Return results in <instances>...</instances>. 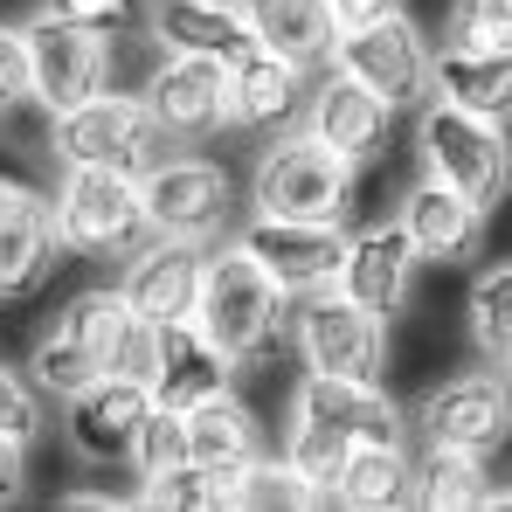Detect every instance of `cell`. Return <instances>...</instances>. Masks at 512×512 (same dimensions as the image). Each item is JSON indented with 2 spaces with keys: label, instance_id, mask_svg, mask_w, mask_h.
<instances>
[{
  "label": "cell",
  "instance_id": "obj_1",
  "mask_svg": "<svg viewBox=\"0 0 512 512\" xmlns=\"http://www.w3.org/2000/svg\"><path fill=\"white\" fill-rule=\"evenodd\" d=\"M409 416L395 409L388 381H346V374H319L305 367L291 388V423H284V457L333 499V471H340L353 436H402Z\"/></svg>",
  "mask_w": 512,
  "mask_h": 512
},
{
  "label": "cell",
  "instance_id": "obj_2",
  "mask_svg": "<svg viewBox=\"0 0 512 512\" xmlns=\"http://www.w3.org/2000/svg\"><path fill=\"white\" fill-rule=\"evenodd\" d=\"M284 319H291V298L277 291V277H270L243 243H222V250L201 256L194 326H201V340L215 346L236 374L256 367L270 346L284 340Z\"/></svg>",
  "mask_w": 512,
  "mask_h": 512
},
{
  "label": "cell",
  "instance_id": "obj_3",
  "mask_svg": "<svg viewBox=\"0 0 512 512\" xmlns=\"http://www.w3.org/2000/svg\"><path fill=\"white\" fill-rule=\"evenodd\" d=\"M132 333H139V319H132L125 291H118V284H90V291H77V298L49 319V333L35 340V353H28V381H35L49 402H63V395L90 388L97 374L125 367Z\"/></svg>",
  "mask_w": 512,
  "mask_h": 512
},
{
  "label": "cell",
  "instance_id": "obj_4",
  "mask_svg": "<svg viewBox=\"0 0 512 512\" xmlns=\"http://www.w3.org/2000/svg\"><path fill=\"white\" fill-rule=\"evenodd\" d=\"M416 153L423 173H436L443 187L471 194L485 215L512 194V139L499 118H478L450 97H423V118H416Z\"/></svg>",
  "mask_w": 512,
  "mask_h": 512
},
{
  "label": "cell",
  "instance_id": "obj_5",
  "mask_svg": "<svg viewBox=\"0 0 512 512\" xmlns=\"http://www.w3.org/2000/svg\"><path fill=\"white\" fill-rule=\"evenodd\" d=\"M56 236L70 256H90V263H125L153 229H146V201H139V173L118 167H63L56 194Z\"/></svg>",
  "mask_w": 512,
  "mask_h": 512
},
{
  "label": "cell",
  "instance_id": "obj_6",
  "mask_svg": "<svg viewBox=\"0 0 512 512\" xmlns=\"http://www.w3.org/2000/svg\"><path fill=\"white\" fill-rule=\"evenodd\" d=\"M353 201V167L333 146H319L305 125L277 132L250 173V208L256 215H298V222H340Z\"/></svg>",
  "mask_w": 512,
  "mask_h": 512
},
{
  "label": "cell",
  "instance_id": "obj_7",
  "mask_svg": "<svg viewBox=\"0 0 512 512\" xmlns=\"http://www.w3.org/2000/svg\"><path fill=\"white\" fill-rule=\"evenodd\" d=\"M49 153L63 167H118V173H146L167 153L160 118L146 111L139 90H97L77 111L49 118Z\"/></svg>",
  "mask_w": 512,
  "mask_h": 512
},
{
  "label": "cell",
  "instance_id": "obj_8",
  "mask_svg": "<svg viewBox=\"0 0 512 512\" xmlns=\"http://www.w3.org/2000/svg\"><path fill=\"white\" fill-rule=\"evenodd\" d=\"M28 35V77H35V104L56 118V111H77L97 90H111L118 70V49H111V28H90L70 21L56 7H42L35 21H21Z\"/></svg>",
  "mask_w": 512,
  "mask_h": 512
},
{
  "label": "cell",
  "instance_id": "obj_9",
  "mask_svg": "<svg viewBox=\"0 0 512 512\" xmlns=\"http://www.w3.org/2000/svg\"><path fill=\"white\" fill-rule=\"evenodd\" d=\"M139 201H146V229L173 243H215L236 215V187L229 167H215L208 153H160L139 173Z\"/></svg>",
  "mask_w": 512,
  "mask_h": 512
},
{
  "label": "cell",
  "instance_id": "obj_10",
  "mask_svg": "<svg viewBox=\"0 0 512 512\" xmlns=\"http://www.w3.org/2000/svg\"><path fill=\"white\" fill-rule=\"evenodd\" d=\"M291 333H298L305 367H319V374L388 381V319H381V312H367V305H353L340 284H326V291L298 298Z\"/></svg>",
  "mask_w": 512,
  "mask_h": 512
},
{
  "label": "cell",
  "instance_id": "obj_11",
  "mask_svg": "<svg viewBox=\"0 0 512 512\" xmlns=\"http://www.w3.org/2000/svg\"><path fill=\"white\" fill-rule=\"evenodd\" d=\"M429 63H436V56H429L423 28H416L409 14H381V21L340 28L326 70H340V77H353V84H367L374 97H388L395 111H409V104L429 97Z\"/></svg>",
  "mask_w": 512,
  "mask_h": 512
},
{
  "label": "cell",
  "instance_id": "obj_12",
  "mask_svg": "<svg viewBox=\"0 0 512 512\" xmlns=\"http://www.w3.org/2000/svg\"><path fill=\"white\" fill-rule=\"evenodd\" d=\"M153 416V381L139 367H111L90 388L63 395V443L84 464H132L139 423Z\"/></svg>",
  "mask_w": 512,
  "mask_h": 512
},
{
  "label": "cell",
  "instance_id": "obj_13",
  "mask_svg": "<svg viewBox=\"0 0 512 512\" xmlns=\"http://www.w3.org/2000/svg\"><path fill=\"white\" fill-rule=\"evenodd\" d=\"M423 443L443 450H478V457H499L512 443V381L492 367H471V374H450L443 388H429L423 409H416Z\"/></svg>",
  "mask_w": 512,
  "mask_h": 512
},
{
  "label": "cell",
  "instance_id": "obj_14",
  "mask_svg": "<svg viewBox=\"0 0 512 512\" xmlns=\"http://www.w3.org/2000/svg\"><path fill=\"white\" fill-rule=\"evenodd\" d=\"M236 243L277 277L284 298H312L326 284H340V256H346V229L340 222H298V215H256L236 229Z\"/></svg>",
  "mask_w": 512,
  "mask_h": 512
},
{
  "label": "cell",
  "instance_id": "obj_15",
  "mask_svg": "<svg viewBox=\"0 0 512 512\" xmlns=\"http://www.w3.org/2000/svg\"><path fill=\"white\" fill-rule=\"evenodd\" d=\"M125 367H139V374L153 381V402H167V409H194L201 395L229 388V374H236L215 346L201 340L194 319L139 326V333H132V353H125Z\"/></svg>",
  "mask_w": 512,
  "mask_h": 512
},
{
  "label": "cell",
  "instance_id": "obj_16",
  "mask_svg": "<svg viewBox=\"0 0 512 512\" xmlns=\"http://www.w3.org/2000/svg\"><path fill=\"white\" fill-rule=\"evenodd\" d=\"M139 97L160 118L167 146H208L229 125V63H215V56H167L146 77Z\"/></svg>",
  "mask_w": 512,
  "mask_h": 512
},
{
  "label": "cell",
  "instance_id": "obj_17",
  "mask_svg": "<svg viewBox=\"0 0 512 512\" xmlns=\"http://www.w3.org/2000/svg\"><path fill=\"white\" fill-rule=\"evenodd\" d=\"M63 236H56V208L49 194H35L28 180H7L0 173V305H21L35 298L56 263H63Z\"/></svg>",
  "mask_w": 512,
  "mask_h": 512
},
{
  "label": "cell",
  "instance_id": "obj_18",
  "mask_svg": "<svg viewBox=\"0 0 512 512\" xmlns=\"http://www.w3.org/2000/svg\"><path fill=\"white\" fill-rule=\"evenodd\" d=\"M305 97H312V70L277 56V49H243L229 56V125L256 132V139H277L305 118Z\"/></svg>",
  "mask_w": 512,
  "mask_h": 512
},
{
  "label": "cell",
  "instance_id": "obj_19",
  "mask_svg": "<svg viewBox=\"0 0 512 512\" xmlns=\"http://www.w3.org/2000/svg\"><path fill=\"white\" fill-rule=\"evenodd\" d=\"M388 125H395V104L374 97L367 84H353V77H340V70H326L305 97V132L319 146H333L353 173L388 153Z\"/></svg>",
  "mask_w": 512,
  "mask_h": 512
},
{
  "label": "cell",
  "instance_id": "obj_20",
  "mask_svg": "<svg viewBox=\"0 0 512 512\" xmlns=\"http://www.w3.org/2000/svg\"><path fill=\"white\" fill-rule=\"evenodd\" d=\"M201 243H173V236H146L139 250L125 256L118 270V291L132 305L139 326H160V319H194V291H201Z\"/></svg>",
  "mask_w": 512,
  "mask_h": 512
},
{
  "label": "cell",
  "instance_id": "obj_21",
  "mask_svg": "<svg viewBox=\"0 0 512 512\" xmlns=\"http://www.w3.org/2000/svg\"><path fill=\"white\" fill-rule=\"evenodd\" d=\"M416 243H409V229L388 215V222H367V229H353L346 236V256H340V291L353 305H367V312H381V319H395L402 312V298H409V284H416Z\"/></svg>",
  "mask_w": 512,
  "mask_h": 512
},
{
  "label": "cell",
  "instance_id": "obj_22",
  "mask_svg": "<svg viewBox=\"0 0 512 512\" xmlns=\"http://www.w3.org/2000/svg\"><path fill=\"white\" fill-rule=\"evenodd\" d=\"M395 222L409 229V243L423 263H471V256L485 250V208L471 201V194H457V187H443L436 173H423L409 194H402V208H395Z\"/></svg>",
  "mask_w": 512,
  "mask_h": 512
},
{
  "label": "cell",
  "instance_id": "obj_23",
  "mask_svg": "<svg viewBox=\"0 0 512 512\" xmlns=\"http://www.w3.org/2000/svg\"><path fill=\"white\" fill-rule=\"evenodd\" d=\"M146 35L167 56H215V63L250 49L243 0H153L146 7Z\"/></svg>",
  "mask_w": 512,
  "mask_h": 512
},
{
  "label": "cell",
  "instance_id": "obj_24",
  "mask_svg": "<svg viewBox=\"0 0 512 512\" xmlns=\"http://www.w3.org/2000/svg\"><path fill=\"white\" fill-rule=\"evenodd\" d=\"M409 443L402 436H353L333 471V506L346 512H388V506H409Z\"/></svg>",
  "mask_w": 512,
  "mask_h": 512
},
{
  "label": "cell",
  "instance_id": "obj_25",
  "mask_svg": "<svg viewBox=\"0 0 512 512\" xmlns=\"http://www.w3.org/2000/svg\"><path fill=\"white\" fill-rule=\"evenodd\" d=\"M187 457H194L201 471H215V478H236L243 464L263 457V423H256V409L236 402L229 388L201 395V402L187 409Z\"/></svg>",
  "mask_w": 512,
  "mask_h": 512
},
{
  "label": "cell",
  "instance_id": "obj_26",
  "mask_svg": "<svg viewBox=\"0 0 512 512\" xmlns=\"http://www.w3.org/2000/svg\"><path fill=\"white\" fill-rule=\"evenodd\" d=\"M243 21H250L256 49H277L305 70L333 63V42H340V14L333 0H243Z\"/></svg>",
  "mask_w": 512,
  "mask_h": 512
},
{
  "label": "cell",
  "instance_id": "obj_27",
  "mask_svg": "<svg viewBox=\"0 0 512 512\" xmlns=\"http://www.w3.org/2000/svg\"><path fill=\"white\" fill-rule=\"evenodd\" d=\"M429 97H450V104H464V111H478V118L512 125V56L443 42V56L429 63Z\"/></svg>",
  "mask_w": 512,
  "mask_h": 512
},
{
  "label": "cell",
  "instance_id": "obj_28",
  "mask_svg": "<svg viewBox=\"0 0 512 512\" xmlns=\"http://www.w3.org/2000/svg\"><path fill=\"white\" fill-rule=\"evenodd\" d=\"M485 492H492V457L423 443V457H416V471H409V506L464 512V506H485Z\"/></svg>",
  "mask_w": 512,
  "mask_h": 512
},
{
  "label": "cell",
  "instance_id": "obj_29",
  "mask_svg": "<svg viewBox=\"0 0 512 512\" xmlns=\"http://www.w3.org/2000/svg\"><path fill=\"white\" fill-rule=\"evenodd\" d=\"M229 506L236 512H305V506H326V492L284 457V450H263L256 464H243L229 478Z\"/></svg>",
  "mask_w": 512,
  "mask_h": 512
},
{
  "label": "cell",
  "instance_id": "obj_30",
  "mask_svg": "<svg viewBox=\"0 0 512 512\" xmlns=\"http://www.w3.org/2000/svg\"><path fill=\"white\" fill-rule=\"evenodd\" d=\"M464 326H471L478 360H492V367H506V360H512V256H506V263H485V270L471 277Z\"/></svg>",
  "mask_w": 512,
  "mask_h": 512
},
{
  "label": "cell",
  "instance_id": "obj_31",
  "mask_svg": "<svg viewBox=\"0 0 512 512\" xmlns=\"http://www.w3.org/2000/svg\"><path fill=\"white\" fill-rule=\"evenodd\" d=\"M229 506V478L201 464H173L160 478H139V512H215Z\"/></svg>",
  "mask_w": 512,
  "mask_h": 512
},
{
  "label": "cell",
  "instance_id": "obj_32",
  "mask_svg": "<svg viewBox=\"0 0 512 512\" xmlns=\"http://www.w3.org/2000/svg\"><path fill=\"white\" fill-rule=\"evenodd\" d=\"M173 464H194L187 457V409L153 402V416L139 423V443H132V478H160Z\"/></svg>",
  "mask_w": 512,
  "mask_h": 512
},
{
  "label": "cell",
  "instance_id": "obj_33",
  "mask_svg": "<svg viewBox=\"0 0 512 512\" xmlns=\"http://www.w3.org/2000/svg\"><path fill=\"white\" fill-rule=\"evenodd\" d=\"M443 35L457 49H499V56H512V0H450Z\"/></svg>",
  "mask_w": 512,
  "mask_h": 512
},
{
  "label": "cell",
  "instance_id": "obj_34",
  "mask_svg": "<svg viewBox=\"0 0 512 512\" xmlns=\"http://www.w3.org/2000/svg\"><path fill=\"white\" fill-rule=\"evenodd\" d=\"M49 395L28 381V367H14V360H0V436H21V443H42V429H49V409H42Z\"/></svg>",
  "mask_w": 512,
  "mask_h": 512
},
{
  "label": "cell",
  "instance_id": "obj_35",
  "mask_svg": "<svg viewBox=\"0 0 512 512\" xmlns=\"http://www.w3.org/2000/svg\"><path fill=\"white\" fill-rule=\"evenodd\" d=\"M28 97H35V77H28V35L0 21V118H14Z\"/></svg>",
  "mask_w": 512,
  "mask_h": 512
},
{
  "label": "cell",
  "instance_id": "obj_36",
  "mask_svg": "<svg viewBox=\"0 0 512 512\" xmlns=\"http://www.w3.org/2000/svg\"><path fill=\"white\" fill-rule=\"evenodd\" d=\"M42 7H56V14H70V21H90V28H125V21H139V0H42Z\"/></svg>",
  "mask_w": 512,
  "mask_h": 512
},
{
  "label": "cell",
  "instance_id": "obj_37",
  "mask_svg": "<svg viewBox=\"0 0 512 512\" xmlns=\"http://www.w3.org/2000/svg\"><path fill=\"white\" fill-rule=\"evenodd\" d=\"M28 450L35 443L0 436V506H21V492H28Z\"/></svg>",
  "mask_w": 512,
  "mask_h": 512
},
{
  "label": "cell",
  "instance_id": "obj_38",
  "mask_svg": "<svg viewBox=\"0 0 512 512\" xmlns=\"http://www.w3.org/2000/svg\"><path fill=\"white\" fill-rule=\"evenodd\" d=\"M333 14H340V28H353V21H381V14H402V0H333Z\"/></svg>",
  "mask_w": 512,
  "mask_h": 512
},
{
  "label": "cell",
  "instance_id": "obj_39",
  "mask_svg": "<svg viewBox=\"0 0 512 512\" xmlns=\"http://www.w3.org/2000/svg\"><path fill=\"white\" fill-rule=\"evenodd\" d=\"M63 506L70 512H125V506H139V492L132 499H118V492H63Z\"/></svg>",
  "mask_w": 512,
  "mask_h": 512
},
{
  "label": "cell",
  "instance_id": "obj_40",
  "mask_svg": "<svg viewBox=\"0 0 512 512\" xmlns=\"http://www.w3.org/2000/svg\"><path fill=\"white\" fill-rule=\"evenodd\" d=\"M485 512H512V485H492L485 492Z\"/></svg>",
  "mask_w": 512,
  "mask_h": 512
},
{
  "label": "cell",
  "instance_id": "obj_41",
  "mask_svg": "<svg viewBox=\"0 0 512 512\" xmlns=\"http://www.w3.org/2000/svg\"><path fill=\"white\" fill-rule=\"evenodd\" d=\"M506 381H512V360H506Z\"/></svg>",
  "mask_w": 512,
  "mask_h": 512
}]
</instances>
